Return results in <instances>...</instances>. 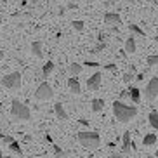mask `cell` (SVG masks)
<instances>
[{"label": "cell", "instance_id": "1", "mask_svg": "<svg viewBox=\"0 0 158 158\" xmlns=\"http://www.w3.org/2000/svg\"><path fill=\"white\" fill-rule=\"evenodd\" d=\"M113 115L116 116V120H120L122 123H127L137 115V108L135 106H129L122 101H115L113 102Z\"/></svg>", "mask_w": 158, "mask_h": 158}, {"label": "cell", "instance_id": "2", "mask_svg": "<svg viewBox=\"0 0 158 158\" xmlns=\"http://www.w3.org/2000/svg\"><path fill=\"white\" fill-rule=\"evenodd\" d=\"M10 115L14 120H21V122H26L31 118V113H30L28 106L21 102L19 99H12V106H10Z\"/></svg>", "mask_w": 158, "mask_h": 158}, {"label": "cell", "instance_id": "3", "mask_svg": "<svg viewBox=\"0 0 158 158\" xmlns=\"http://www.w3.org/2000/svg\"><path fill=\"white\" fill-rule=\"evenodd\" d=\"M78 143L87 149H96L101 144V137L98 132H78Z\"/></svg>", "mask_w": 158, "mask_h": 158}, {"label": "cell", "instance_id": "4", "mask_svg": "<svg viewBox=\"0 0 158 158\" xmlns=\"http://www.w3.org/2000/svg\"><path fill=\"white\" fill-rule=\"evenodd\" d=\"M35 98L38 101H49V99H52L54 98V89H52V85L47 84V82H42L37 87V90H35Z\"/></svg>", "mask_w": 158, "mask_h": 158}, {"label": "cell", "instance_id": "5", "mask_svg": "<svg viewBox=\"0 0 158 158\" xmlns=\"http://www.w3.org/2000/svg\"><path fill=\"white\" fill-rule=\"evenodd\" d=\"M2 85L5 89H10V90H16V89L21 87V73L19 71H14V73L5 75L2 78Z\"/></svg>", "mask_w": 158, "mask_h": 158}, {"label": "cell", "instance_id": "6", "mask_svg": "<svg viewBox=\"0 0 158 158\" xmlns=\"http://www.w3.org/2000/svg\"><path fill=\"white\" fill-rule=\"evenodd\" d=\"M144 98L148 99V101H155L158 98V77L151 78L144 89Z\"/></svg>", "mask_w": 158, "mask_h": 158}, {"label": "cell", "instance_id": "7", "mask_svg": "<svg viewBox=\"0 0 158 158\" xmlns=\"http://www.w3.org/2000/svg\"><path fill=\"white\" fill-rule=\"evenodd\" d=\"M101 78H102V75L99 73V71H96L94 75H90L87 78V89L89 90H98L99 87H101Z\"/></svg>", "mask_w": 158, "mask_h": 158}, {"label": "cell", "instance_id": "8", "mask_svg": "<svg viewBox=\"0 0 158 158\" xmlns=\"http://www.w3.org/2000/svg\"><path fill=\"white\" fill-rule=\"evenodd\" d=\"M68 89H70V92L75 94V96L82 94V87H80V82H78V78H77V77L68 78Z\"/></svg>", "mask_w": 158, "mask_h": 158}, {"label": "cell", "instance_id": "9", "mask_svg": "<svg viewBox=\"0 0 158 158\" xmlns=\"http://www.w3.org/2000/svg\"><path fill=\"white\" fill-rule=\"evenodd\" d=\"M120 21L122 19L116 12H106V14H104V23H106L108 26H118Z\"/></svg>", "mask_w": 158, "mask_h": 158}, {"label": "cell", "instance_id": "10", "mask_svg": "<svg viewBox=\"0 0 158 158\" xmlns=\"http://www.w3.org/2000/svg\"><path fill=\"white\" fill-rule=\"evenodd\" d=\"M132 151V141H130V132H123V146H122V153L129 155Z\"/></svg>", "mask_w": 158, "mask_h": 158}, {"label": "cell", "instance_id": "11", "mask_svg": "<svg viewBox=\"0 0 158 158\" xmlns=\"http://www.w3.org/2000/svg\"><path fill=\"white\" fill-rule=\"evenodd\" d=\"M135 49H137V44H135V38L130 35L129 38L125 40V52L127 54H134Z\"/></svg>", "mask_w": 158, "mask_h": 158}, {"label": "cell", "instance_id": "12", "mask_svg": "<svg viewBox=\"0 0 158 158\" xmlns=\"http://www.w3.org/2000/svg\"><path fill=\"white\" fill-rule=\"evenodd\" d=\"M54 111H56V116L59 120H68V113L64 111V106H63L61 102H56V104H54Z\"/></svg>", "mask_w": 158, "mask_h": 158}, {"label": "cell", "instance_id": "13", "mask_svg": "<svg viewBox=\"0 0 158 158\" xmlns=\"http://www.w3.org/2000/svg\"><path fill=\"white\" fill-rule=\"evenodd\" d=\"M82 70H84V66L78 64V63H71L70 68H68V73H70V77H78L80 73H82Z\"/></svg>", "mask_w": 158, "mask_h": 158}, {"label": "cell", "instance_id": "14", "mask_svg": "<svg viewBox=\"0 0 158 158\" xmlns=\"http://www.w3.org/2000/svg\"><path fill=\"white\" fill-rule=\"evenodd\" d=\"M90 106H92V111L94 113H99L102 111V108H104V99H92L90 101Z\"/></svg>", "mask_w": 158, "mask_h": 158}, {"label": "cell", "instance_id": "15", "mask_svg": "<svg viewBox=\"0 0 158 158\" xmlns=\"http://www.w3.org/2000/svg\"><path fill=\"white\" fill-rule=\"evenodd\" d=\"M31 52L35 54L37 57H44V52H42V42L40 40H35L31 44Z\"/></svg>", "mask_w": 158, "mask_h": 158}, {"label": "cell", "instance_id": "16", "mask_svg": "<svg viewBox=\"0 0 158 158\" xmlns=\"http://www.w3.org/2000/svg\"><path fill=\"white\" fill-rule=\"evenodd\" d=\"M129 96H130V99H132V102H135V104L141 101V90L137 87H130Z\"/></svg>", "mask_w": 158, "mask_h": 158}, {"label": "cell", "instance_id": "17", "mask_svg": "<svg viewBox=\"0 0 158 158\" xmlns=\"http://www.w3.org/2000/svg\"><path fill=\"white\" fill-rule=\"evenodd\" d=\"M54 66H56V64H54L52 61H47L45 64L42 66V77H44V78H47V77H49V75L52 73V70H54Z\"/></svg>", "mask_w": 158, "mask_h": 158}, {"label": "cell", "instance_id": "18", "mask_svg": "<svg viewBox=\"0 0 158 158\" xmlns=\"http://www.w3.org/2000/svg\"><path fill=\"white\" fill-rule=\"evenodd\" d=\"M129 30H130V33H134V35H137V37H143V38L146 37V33H144L135 23H130L129 24Z\"/></svg>", "mask_w": 158, "mask_h": 158}, {"label": "cell", "instance_id": "19", "mask_svg": "<svg viewBox=\"0 0 158 158\" xmlns=\"http://www.w3.org/2000/svg\"><path fill=\"white\" fill-rule=\"evenodd\" d=\"M148 120H149V123H151V127L158 130V111H151V113H149Z\"/></svg>", "mask_w": 158, "mask_h": 158}, {"label": "cell", "instance_id": "20", "mask_svg": "<svg viewBox=\"0 0 158 158\" xmlns=\"http://www.w3.org/2000/svg\"><path fill=\"white\" fill-rule=\"evenodd\" d=\"M144 146H153L155 143H156V135L155 134H146L144 135V139H143Z\"/></svg>", "mask_w": 158, "mask_h": 158}, {"label": "cell", "instance_id": "21", "mask_svg": "<svg viewBox=\"0 0 158 158\" xmlns=\"http://www.w3.org/2000/svg\"><path fill=\"white\" fill-rule=\"evenodd\" d=\"M9 149L12 151V153H18V155H21V148H19V143H16V141H12V143H9Z\"/></svg>", "mask_w": 158, "mask_h": 158}, {"label": "cell", "instance_id": "22", "mask_svg": "<svg viewBox=\"0 0 158 158\" xmlns=\"http://www.w3.org/2000/svg\"><path fill=\"white\" fill-rule=\"evenodd\" d=\"M104 49H106V44H102V42H101V44H98V45H96L92 51H90V54H99V52L104 51Z\"/></svg>", "mask_w": 158, "mask_h": 158}, {"label": "cell", "instance_id": "23", "mask_svg": "<svg viewBox=\"0 0 158 158\" xmlns=\"http://www.w3.org/2000/svg\"><path fill=\"white\" fill-rule=\"evenodd\" d=\"M146 63H148V66H156L158 64V54L156 56H148Z\"/></svg>", "mask_w": 158, "mask_h": 158}, {"label": "cell", "instance_id": "24", "mask_svg": "<svg viewBox=\"0 0 158 158\" xmlns=\"http://www.w3.org/2000/svg\"><path fill=\"white\" fill-rule=\"evenodd\" d=\"M52 148H54V155H56L57 158H63V156H64V151H63L59 146H52Z\"/></svg>", "mask_w": 158, "mask_h": 158}, {"label": "cell", "instance_id": "25", "mask_svg": "<svg viewBox=\"0 0 158 158\" xmlns=\"http://www.w3.org/2000/svg\"><path fill=\"white\" fill-rule=\"evenodd\" d=\"M123 82H125V84H130V80H134V73H132V71H130V73H123Z\"/></svg>", "mask_w": 158, "mask_h": 158}, {"label": "cell", "instance_id": "26", "mask_svg": "<svg viewBox=\"0 0 158 158\" xmlns=\"http://www.w3.org/2000/svg\"><path fill=\"white\" fill-rule=\"evenodd\" d=\"M73 28L77 30V31H82V30H84V21H75Z\"/></svg>", "mask_w": 158, "mask_h": 158}, {"label": "cell", "instance_id": "27", "mask_svg": "<svg viewBox=\"0 0 158 158\" xmlns=\"http://www.w3.org/2000/svg\"><path fill=\"white\" fill-rule=\"evenodd\" d=\"M87 68H98L99 66V63H96V61H87V63H84Z\"/></svg>", "mask_w": 158, "mask_h": 158}, {"label": "cell", "instance_id": "28", "mask_svg": "<svg viewBox=\"0 0 158 158\" xmlns=\"http://www.w3.org/2000/svg\"><path fill=\"white\" fill-rule=\"evenodd\" d=\"M104 70H108V71H115V70H116V64H111V63H110V64L104 66Z\"/></svg>", "mask_w": 158, "mask_h": 158}, {"label": "cell", "instance_id": "29", "mask_svg": "<svg viewBox=\"0 0 158 158\" xmlns=\"http://www.w3.org/2000/svg\"><path fill=\"white\" fill-rule=\"evenodd\" d=\"M2 141H4V143H7V144H9V143H12V141H14V139H12L10 135H4V137H2Z\"/></svg>", "mask_w": 158, "mask_h": 158}, {"label": "cell", "instance_id": "30", "mask_svg": "<svg viewBox=\"0 0 158 158\" xmlns=\"http://www.w3.org/2000/svg\"><path fill=\"white\" fill-rule=\"evenodd\" d=\"M144 77H146V73H137L135 80H137V82H143V80H144Z\"/></svg>", "mask_w": 158, "mask_h": 158}, {"label": "cell", "instance_id": "31", "mask_svg": "<svg viewBox=\"0 0 158 158\" xmlns=\"http://www.w3.org/2000/svg\"><path fill=\"white\" fill-rule=\"evenodd\" d=\"M4 56H5V52H4V51H0V61L4 59Z\"/></svg>", "mask_w": 158, "mask_h": 158}, {"label": "cell", "instance_id": "32", "mask_svg": "<svg viewBox=\"0 0 158 158\" xmlns=\"http://www.w3.org/2000/svg\"><path fill=\"white\" fill-rule=\"evenodd\" d=\"M0 158H2V149H0Z\"/></svg>", "mask_w": 158, "mask_h": 158}, {"label": "cell", "instance_id": "33", "mask_svg": "<svg viewBox=\"0 0 158 158\" xmlns=\"http://www.w3.org/2000/svg\"><path fill=\"white\" fill-rule=\"evenodd\" d=\"M156 158H158V149H156Z\"/></svg>", "mask_w": 158, "mask_h": 158}, {"label": "cell", "instance_id": "34", "mask_svg": "<svg viewBox=\"0 0 158 158\" xmlns=\"http://www.w3.org/2000/svg\"><path fill=\"white\" fill-rule=\"evenodd\" d=\"M2 137H4V135H2V134H0V139H2Z\"/></svg>", "mask_w": 158, "mask_h": 158}, {"label": "cell", "instance_id": "35", "mask_svg": "<svg viewBox=\"0 0 158 158\" xmlns=\"http://www.w3.org/2000/svg\"><path fill=\"white\" fill-rule=\"evenodd\" d=\"M80 2H87V0H80Z\"/></svg>", "mask_w": 158, "mask_h": 158}]
</instances>
